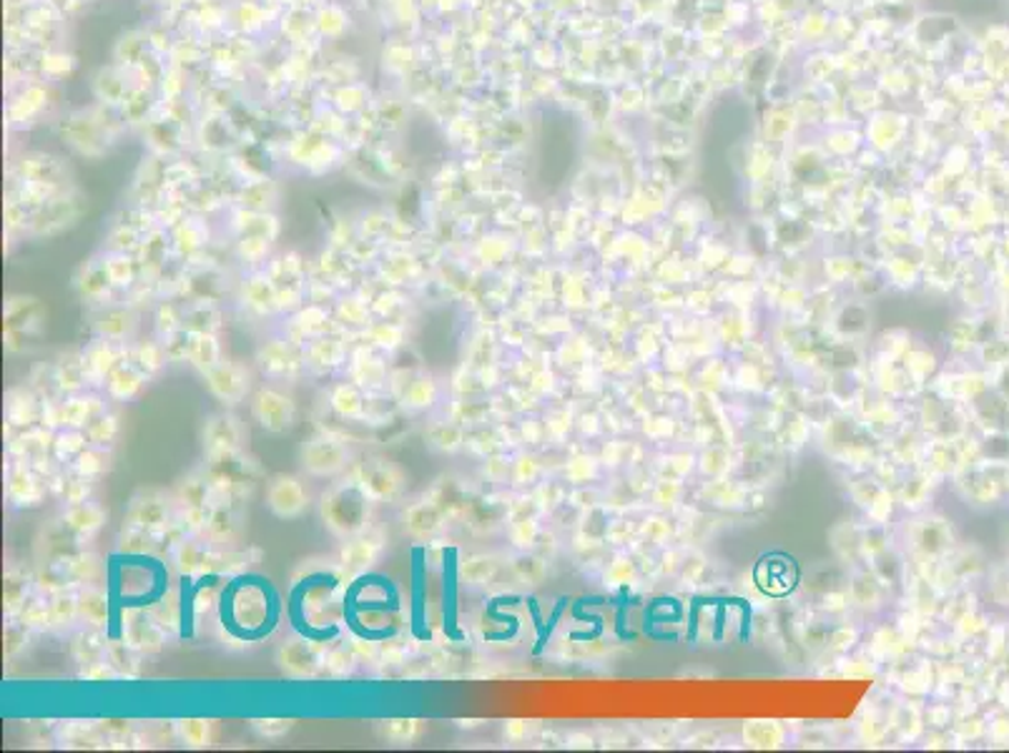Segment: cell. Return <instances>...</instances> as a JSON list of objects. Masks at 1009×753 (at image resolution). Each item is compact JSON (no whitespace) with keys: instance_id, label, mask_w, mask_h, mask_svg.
I'll return each mask as SVG.
<instances>
[{"instance_id":"1","label":"cell","mask_w":1009,"mask_h":753,"mask_svg":"<svg viewBox=\"0 0 1009 753\" xmlns=\"http://www.w3.org/2000/svg\"><path fill=\"white\" fill-rule=\"evenodd\" d=\"M281 598L264 575H239L221 593V625L244 643H259L277 631Z\"/></svg>"},{"instance_id":"2","label":"cell","mask_w":1009,"mask_h":753,"mask_svg":"<svg viewBox=\"0 0 1009 753\" xmlns=\"http://www.w3.org/2000/svg\"><path fill=\"white\" fill-rule=\"evenodd\" d=\"M410 618L412 635L422 643H432V631L428 623V547H412V571H410Z\"/></svg>"},{"instance_id":"3","label":"cell","mask_w":1009,"mask_h":753,"mask_svg":"<svg viewBox=\"0 0 1009 753\" xmlns=\"http://www.w3.org/2000/svg\"><path fill=\"white\" fill-rule=\"evenodd\" d=\"M382 578H385V586L382 590H377L379 596L367 598L357 580H354V586L344 593V620H347V623L362 618L365 613L387 616V613H397V610H400V590H397V586L387 578V575H382Z\"/></svg>"},{"instance_id":"4","label":"cell","mask_w":1009,"mask_h":753,"mask_svg":"<svg viewBox=\"0 0 1009 753\" xmlns=\"http://www.w3.org/2000/svg\"><path fill=\"white\" fill-rule=\"evenodd\" d=\"M457 553L455 547H445L442 553V631L450 641H465L457 625Z\"/></svg>"},{"instance_id":"5","label":"cell","mask_w":1009,"mask_h":753,"mask_svg":"<svg viewBox=\"0 0 1009 753\" xmlns=\"http://www.w3.org/2000/svg\"><path fill=\"white\" fill-rule=\"evenodd\" d=\"M756 580H758V588L764 593H772V596H784V593H789L794 588L796 568L791 561H786V557H766V561L758 565Z\"/></svg>"}]
</instances>
